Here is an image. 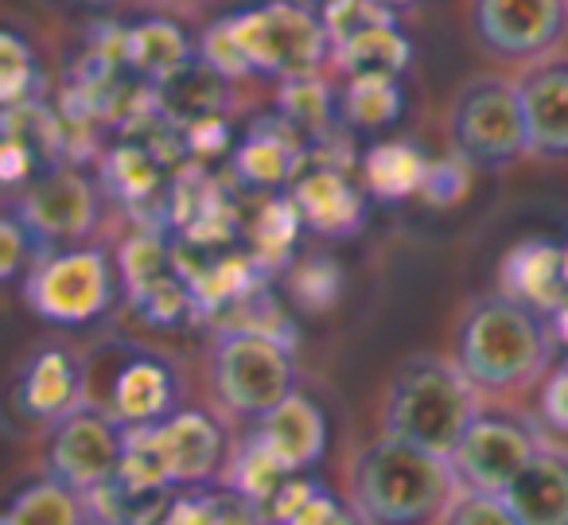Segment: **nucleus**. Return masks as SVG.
I'll return each mask as SVG.
<instances>
[{
  "label": "nucleus",
  "instance_id": "nucleus-25",
  "mask_svg": "<svg viewBox=\"0 0 568 525\" xmlns=\"http://www.w3.org/2000/svg\"><path fill=\"white\" fill-rule=\"evenodd\" d=\"M129 59L141 71H149L152 79H168L172 71H180L191 59V43L183 40V32L168 20H144L141 28L129 32Z\"/></svg>",
  "mask_w": 568,
  "mask_h": 525
},
{
  "label": "nucleus",
  "instance_id": "nucleus-20",
  "mask_svg": "<svg viewBox=\"0 0 568 525\" xmlns=\"http://www.w3.org/2000/svg\"><path fill=\"white\" fill-rule=\"evenodd\" d=\"M409 55H413V48L402 36V28H397V20L374 24L332 48V59L351 79H355V74H386V79H397V74L409 67Z\"/></svg>",
  "mask_w": 568,
  "mask_h": 525
},
{
  "label": "nucleus",
  "instance_id": "nucleus-6",
  "mask_svg": "<svg viewBox=\"0 0 568 525\" xmlns=\"http://www.w3.org/2000/svg\"><path fill=\"white\" fill-rule=\"evenodd\" d=\"M118 296V269L102 245H63L40 253L24 276V304L55 327H87L102 320Z\"/></svg>",
  "mask_w": 568,
  "mask_h": 525
},
{
  "label": "nucleus",
  "instance_id": "nucleus-30",
  "mask_svg": "<svg viewBox=\"0 0 568 525\" xmlns=\"http://www.w3.org/2000/svg\"><path fill=\"white\" fill-rule=\"evenodd\" d=\"M141 525H211V491H168Z\"/></svg>",
  "mask_w": 568,
  "mask_h": 525
},
{
  "label": "nucleus",
  "instance_id": "nucleus-22",
  "mask_svg": "<svg viewBox=\"0 0 568 525\" xmlns=\"http://www.w3.org/2000/svg\"><path fill=\"white\" fill-rule=\"evenodd\" d=\"M428 160L409 141H386L366 152V188L382 199H409L420 191Z\"/></svg>",
  "mask_w": 568,
  "mask_h": 525
},
{
  "label": "nucleus",
  "instance_id": "nucleus-24",
  "mask_svg": "<svg viewBox=\"0 0 568 525\" xmlns=\"http://www.w3.org/2000/svg\"><path fill=\"white\" fill-rule=\"evenodd\" d=\"M402 87L386 74H355L343 94V118L355 129H386L402 118Z\"/></svg>",
  "mask_w": 568,
  "mask_h": 525
},
{
  "label": "nucleus",
  "instance_id": "nucleus-27",
  "mask_svg": "<svg viewBox=\"0 0 568 525\" xmlns=\"http://www.w3.org/2000/svg\"><path fill=\"white\" fill-rule=\"evenodd\" d=\"M40 253H48L40 245V238L32 234L17 206H0V284L24 281L28 269L40 261Z\"/></svg>",
  "mask_w": 568,
  "mask_h": 525
},
{
  "label": "nucleus",
  "instance_id": "nucleus-36",
  "mask_svg": "<svg viewBox=\"0 0 568 525\" xmlns=\"http://www.w3.org/2000/svg\"><path fill=\"white\" fill-rule=\"evenodd\" d=\"M293 4H304V9H324L327 0H293Z\"/></svg>",
  "mask_w": 568,
  "mask_h": 525
},
{
  "label": "nucleus",
  "instance_id": "nucleus-35",
  "mask_svg": "<svg viewBox=\"0 0 568 525\" xmlns=\"http://www.w3.org/2000/svg\"><path fill=\"white\" fill-rule=\"evenodd\" d=\"M374 4H378V9H386L389 17H397V12H405L409 4H417V0H374Z\"/></svg>",
  "mask_w": 568,
  "mask_h": 525
},
{
  "label": "nucleus",
  "instance_id": "nucleus-40",
  "mask_svg": "<svg viewBox=\"0 0 568 525\" xmlns=\"http://www.w3.org/2000/svg\"><path fill=\"white\" fill-rule=\"evenodd\" d=\"M0 525H4V522H0Z\"/></svg>",
  "mask_w": 568,
  "mask_h": 525
},
{
  "label": "nucleus",
  "instance_id": "nucleus-29",
  "mask_svg": "<svg viewBox=\"0 0 568 525\" xmlns=\"http://www.w3.org/2000/svg\"><path fill=\"white\" fill-rule=\"evenodd\" d=\"M440 525H521V522L503 494L456 491L448 506H444Z\"/></svg>",
  "mask_w": 568,
  "mask_h": 525
},
{
  "label": "nucleus",
  "instance_id": "nucleus-9",
  "mask_svg": "<svg viewBox=\"0 0 568 525\" xmlns=\"http://www.w3.org/2000/svg\"><path fill=\"white\" fill-rule=\"evenodd\" d=\"M541 444V424L534 416L503 405H479L467 421L464 436L448 452L456 491L503 494Z\"/></svg>",
  "mask_w": 568,
  "mask_h": 525
},
{
  "label": "nucleus",
  "instance_id": "nucleus-18",
  "mask_svg": "<svg viewBox=\"0 0 568 525\" xmlns=\"http://www.w3.org/2000/svg\"><path fill=\"white\" fill-rule=\"evenodd\" d=\"M503 292L521 304L537 307L545 315H557L568 304V273L565 250L549 242H521L506 253L503 265Z\"/></svg>",
  "mask_w": 568,
  "mask_h": 525
},
{
  "label": "nucleus",
  "instance_id": "nucleus-11",
  "mask_svg": "<svg viewBox=\"0 0 568 525\" xmlns=\"http://www.w3.org/2000/svg\"><path fill=\"white\" fill-rule=\"evenodd\" d=\"M471 36L498 63H537L568 36V0H471Z\"/></svg>",
  "mask_w": 568,
  "mask_h": 525
},
{
  "label": "nucleus",
  "instance_id": "nucleus-19",
  "mask_svg": "<svg viewBox=\"0 0 568 525\" xmlns=\"http://www.w3.org/2000/svg\"><path fill=\"white\" fill-rule=\"evenodd\" d=\"M293 211L301 222L327 238H343L358 230L363 222V195L358 188L335 168H316V172L296 175L293 183Z\"/></svg>",
  "mask_w": 568,
  "mask_h": 525
},
{
  "label": "nucleus",
  "instance_id": "nucleus-39",
  "mask_svg": "<svg viewBox=\"0 0 568 525\" xmlns=\"http://www.w3.org/2000/svg\"><path fill=\"white\" fill-rule=\"evenodd\" d=\"M0 137H4V118H0Z\"/></svg>",
  "mask_w": 568,
  "mask_h": 525
},
{
  "label": "nucleus",
  "instance_id": "nucleus-5",
  "mask_svg": "<svg viewBox=\"0 0 568 525\" xmlns=\"http://www.w3.org/2000/svg\"><path fill=\"white\" fill-rule=\"evenodd\" d=\"M87 401L113 416L121 428L160 424L180 408V370L160 351L136 343H110L82 359Z\"/></svg>",
  "mask_w": 568,
  "mask_h": 525
},
{
  "label": "nucleus",
  "instance_id": "nucleus-32",
  "mask_svg": "<svg viewBox=\"0 0 568 525\" xmlns=\"http://www.w3.org/2000/svg\"><path fill=\"white\" fill-rule=\"evenodd\" d=\"M467 172L471 168L464 160H440V164H428L425 168V180H420V195H428L433 203H452V199L464 195L467 188Z\"/></svg>",
  "mask_w": 568,
  "mask_h": 525
},
{
  "label": "nucleus",
  "instance_id": "nucleus-12",
  "mask_svg": "<svg viewBox=\"0 0 568 525\" xmlns=\"http://www.w3.org/2000/svg\"><path fill=\"white\" fill-rule=\"evenodd\" d=\"M12 206L32 226L43 250L82 245L98 230V219H102V195L74 168H51V172L36 175Z\"/></svg>",
  "mask_w": 568,
  "mask_h": 525
},
{
  "label": "nucleus",
  "instance_id": "nucleus-14",
  "mask_svg": "<svg viewBox=\"0 0 568 525\" xmlns=\"http://www.w3.org/2000/svg\"><path fill=\"white\" fill-rule=\"evenodd\" d=\"M152 440H156V452L164 460L168 483L172 491L183 486H203L214 483L222 475V463H226V432L203 408H175L172 416H164L160 424H149Z\"/></svg>",
  "mask_w": 568,
  "mask_h": 525
},
{
  "label": "nucleus",
  "instance_id": "nucleus-38",
  "mask_svg": "<svg viewBox=\"0 0 568 525\" xmlns=\"http://www.w3.org/2000/svg\"><path fill=\"white\" fill-rule=\"evenodd\" d=\"M565 273H568V245H565Z\"/></svg>",
  "mask_w": 568,
  "mask_h": 525
},
{
  "label": "nucleus",
  "instance_id": "nucleus-21",
  "mask_svg": "<svg viewBox=\"0 0 568 525\" xmlns=\"http://www.w3.org/2000/svg\"><path fill=\"white\" fill-rule=\"evenodd\" d=\"M4 525H87L90 506L82 494L67 491L63 483L43 475L40 483H28L12 494V502L0 514Z\"/></svg>",
  "mask_w": 568,
  "mask_h": 525
},
{
  "label": "nucleus",
  "instance_id": "nucleus-4",
  "mask_svg": "<svg viewBox=\"0 0 568 525\" xmlns=\"http://www.w3.org/2000/svg\"><path fill=\"white\" fill-rule=\"evenodd\" d=\"M479 405V390L467 382L456 362L440 354H413L389 377L382 436L405 440L448 460Z\"/></svg>",
  "mask_w": 568,
  "mask_h": 525
},
{
  "label": "nucleus",
  "instance_id": "nucleus-33",
  "mask_svg": "<svg viewBox=\"0 0 568 525\" xmlns=\"http://www.w3.org/2000/svg\"><path fill=\"white\" fill-rule=\"evenodd\" d=\"M211 525H273L265 506L234 491H211Z\"/></svg>",
  "mask_w": 568,
  "mask_h": 525
},
{
  "label": "nucleus",
  "instance_id": "nucleus-1",
  "mask_svg": "<svg viewBox=\"0 0 568 525\" xmlns=\"http://www.w3.org/2000/svg\"><path fill=\"white\" fill-rule=\"evenodd\" d=\"M332 55L316 9L293 0H273L261 9H242L214 20L199 36V59L219 79L273 74V79H308Z\"/></svg>",
  "mask_w": 568,
  "mask_h": 525
},
{
  "label": "nucleus",
  "instance_id": "nucleus-10",
  "mask_svg": "<svg viewBox=\"0 0 568 525\" xmlns=\"http://www.w3.org/2000/svg\"><path fill=\"white\" fill-rule=\"evenodd\" d=\"M43 475L63 483L74 494H94L118 475L121 463V440L125 428L113 421L105 408L82 401L79 408L43 428Z\"/></svg>",
  "mask_w": 568,
  "mask_h": 525
},
{
  "label": "nucleus",
  "instance_id": "nucleus-3",
  "mask_svg": "<svg viewBox=\"0 0 568 525\" xmlns=\"http://www.w3.org/2000/svg\"><path fill=\"white\" fill-rule=\"evenodd\" d=\"M456 494L444 455L382 436L355 455L347 475V506L363 525H428L440 522Z\"/></svg>",
  "mask_w": 568,
  "mask_h": 525
},
{
  "label": "nucleus",
  "instance_id": "nucleus-2",
  "mask_svg": "<svg viewBox=\"0 0 568 525\" xmlns=\"http://www.w3.org/2000/svg\"><path fill=\"white\" fill-rule=\"evenodd\" d=\"M557 331L549 315L506 292L464 307L456 327V366L479 393H514L541 382L552 362Z\"/></svg>",
  "mask_w": 568,
  "mask_h": 525
},
{
  "label": "nucleus",
  "instance_id": "nucleus-15",
  "mask_svg": "<svg viewBox=\"0 0 568 525\" xmlns=\"http://www.w3.org/2000/svg\"><path fill=\"white\" fill-rule=\"evenodd\" d=\"M514 90L526 121V149L541 160H568V55L526 63Z\"/></svg>",
  "mask_w": 568,
  "mask_h": 525
},
{
  "label": "nucleus",
  "instance_id": "nucleus-7",
  "mask_svg": "<svg viewBox=\"0 0 568 525\" xmlns=\"http://www.w3.org/2000/svg\"><path fill=\"white\" fill-rule=\"evenodd\" d=\"M452 157L471 172H498L526 157V121H521L518 90L498 74H475L456 90L448 110Z\"/></svg>",
  "mask_w": 568,
  "mask_h": 525
},
{
  "label": "nucleus",
  "instance_id": "nucleus-31",
  "mask_svg": "<svg viewBox=\"0 0 568 525\" xmlns=\"http://www.w3.org/2000/svg\"><path fill=\"white\" fill-rule=\"evenodd\" d=\"M537 416L545 428L568 436V359L549 366L541 374V401H537Z\"/></svg>",
  "mask_w": 568,
  "mask_h": 525
},
{
  "label": "nucleus",
  "instance_id": "nucleus-28",
  "mask_svg": "<svg viewBox=\"0 0 568 525\" xmlns=\"http://www.w3.org/2000/svg\"><path fill=\"white\" fill-rule=\"evenodd\" d=\"M281 110H284V125L301 129V133H316L327 125L332 118V94L327 87L308 74V79H288L281 90Z\"/></svg>",
  "mask_w": 568,
  "mask_h": 525
},
{
  "label": "nucleus",
  "instance_id": "nucleus-37",
  "mask_svg": "<svg viewBox=\"0 0 568 525\" xmlns=\"http://www.w3.org/2000/svg\"><path fill=\"white\" fill-rule=\"evenodd\" d=\"M87 525H118V522H102V517H90Z\"/></svg>",
  "mask_w": 568,
  "mask_h": 525
},
{
  "label": "nucleus",
  "instance_id": "nucleus-34",
  "mask_svg": "<svg viewBox=\"0 0 568 525\" xmlns=\"http://www.w3.org/2000/svg\"><path fill=\"white\" fill-rule=\"evenodd\" d=\"M312 525H363V522H358V514L347 506V498H343L339 506L332 509V514H324L320 522H312Z\"/></svg>",
  "mask_w": 568,
  "mask_h": 525
},
{
  "label": "nucleus",
  "instance_id": "nucleus-16",
  "mask_svg": "<svg viewBox=\"0 0 568 525\" xmlns=\"http://www.w3.org/2000/svg\"><path fill=\"white\" fill-rule=\"evenodd\" d=\"M250 440L284 475H304L327 452V416L316 401L293 390L257 416V428L250 432Z\"/></svg>",
  "mask_w": 568,
  "mask_h": 525
},
{
  "label": "nucleus",
  "instance_id": "nucleus-23",
  "mask_svg": "<svg viewBox=\"0 0 568 525\" xmlns=\"http://www.w3.org/2000/svg\"><path fill=\"white\" fill-rule=\"evenodd\" d=\"M40 82L43 71L28 36H20L17 28H0V113L32 102L40 94Z\"/></svg>",
  "mask_w": 568,
  "mask_h": 525
},
{
  "label": "nucleus",
  "instance_id": "nucleus-26",
  "mask_svg": "<svg viewBox=\"0 0 568 525\" xmlns=\"http://www.w3.org/2000/svg\"><path fill=\"white\" fill-rule=\"evenodd\" d=\"M234 168L257 188H276V183L296 175V152L288 137L276 133H253L250 141L237 149Z\"/></svg>",
  "mask_w": 568,
  "mask_h": 525
},
{
  "label": "nucleus",
  "instance_id": "nucleus-13",
  "mask_svg": "<svg viewBox=\"0 0 568 525\" xmlns=\"http://www.w3.org/2000/svg\"><path fill=\"white\" fill-rule=\"evenodd\" d=\"M87 401V366L67 343H40L9 385V405L20 424L51 428Z\"/></svg>",
  "mask_w": 568,
  "mask_h": 525
},
{
  "label": "nucleus",
  "instance_id": "nucleus-8",
  "mask_svg": "<svg viewBox=\"0 0 568 525\" xmlns=\"http://www.w3.org/2000/svg\"><path fill=\"white\" fill-rule=\"evenodd\" d=\"M211 385L222 408L257 421L296 390L293 354L265 327H230L211 346Z\"/></svg>",
  "mask_w": 568,
  "mask_h": 525
},
{
  "label": "nucleus",
  "instance_id": "nucleus-17",
  "mask_svg": "<svg viewBox=\"0 0 568 525\" xmlns=\"http://www.w3.org/2000/svg\"><path fill=\"white\" fill-rule=\"evenodd\" d=\"M503 498L521 525H568V447L545 440Z\"/></svg>",
  "mask_w": 568,
  "mask_h": 525
}]
</instances>
